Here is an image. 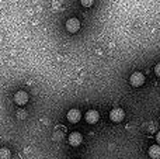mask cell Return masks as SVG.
I'll return each mask as SVG.
<instances>
[{"label":"cell","mask_w":160,"mask_h":159,"mask_svg":"<svg viewBox=\"0 0 160 159\" xmlns=\"http://www.w3.org/2000/svg\"><path fill=\"white\" fill-rule=\"evenodd\" d=\"M129 83H131V86H133V87L142 86V85L145 83V76H143V73H141V72H133L132 75L129 76Z\"/></svg>","instance_id":"cell-1"},{"label":"cell","mask_w":160,"mask_h":159,"mask_svg":"<svg viewBox=\"0 0 160 159\" xmlns=\"http://www.w3.org/2000/svg\"><path fill=\"white\" fill-rule=\"evenodd\" d=\"M30 100V96H28L27 92L24 90H18V92L14 95V101H16L17 106H25Z\"/></svg>","instance_id":"cell-2"},{"label":"cell","mask_w":160,"mask_h":159,"mask_svg":"<svg viewBox=\"0 0 160 159\" xmlns=\"http://www.w3.org/2000/svg\"><path fill=\"white\" fill-rule=\"evenodd\" d=\"M125 117V113L122 109H119V107H117V109H112L110 111V120L112 121V123H121L122 120H124Z\"/></svg>","instance_id":"cell-3"},{"label":"cell","mask_w":160,"mask_h":159,"mask_svg":"<svg viewBox=\"0 0 160 159\" xmlns=\"http://www.w3.org/2000/svg\"><path fill=\"white\" fill-rule=\"evenodd\" d=\"M65 27H66V30L69 31V33L75 34V33H78V31L80 30V21L78 18H75V17H72V18H69L66 21Z\"/></svg>","instance_id":"cell-4"},{"label":"cell","mask_w":160,"mask_h":159,"mask_svg":"<svg viewBox=\"0 0 160 159\" xmlns=\"http://www.w3.org/2000/svg\"><path fill=\"white\" fill-rule=\"evenodd\" d=\"M66 118H68L69 123L76 124V123H79L80 118H82V113H80L78 109H70L69 111H68V114H66Z\"/></svg>","instance_id":"cell-5"},{"label":"cell","mask_w":160,"mask_h":159,"mask_svg":"<svg viewBox=\"0 0 160 159\" xmlns=\"http://www.w3.org/2000/svg\"><path fill=\"white\" fill-rule=\"evenodd\" d=\"M68 141H69V144L72 146H79L80 144L83 142V137H82V134H80V132L75 131V132H72V134L69 135Z\"/></svg>","instance_id":"cell-6"},{"label":"cell","mask_w":160,"mask_h":159,"mask_svg":"<svg viewBox=\"0 0 160 159\" xmlns=\"http://www.w3.org/2000/svg\"><path fill=\"white\" fill-rule=\"evenodd\" d=\"M98 120H100V113L97 110H88L86 113V121L88 124H97Z\"/></svg>","instance_id":"cell-7"},{"label":"cell","mask_w":160,"mask_h":159,"mask_svg":"<svg viewBox=\"0 0 160 159\" xmlns=\"http://www.w3.org/2000/svg\"><path fill=\"white\" fill-rule=\"evenodd\" d=\"M149 156L152 159H160V145H152L149 146V151H148Z\"/></svg>","instance_id":"cell-8"},{"label":"cell","mask_w":160,"mask_h":159,"mask_svg":"<svg viewBox=\"0 0 160 159\" xmlns=\"http://www.w3.org/2000/svg\"><path fill=\"white\" fill-rule=\"evenodd\" d=\"M11 152L8 148H0V159H10Z\"/></svg>","instance_id":"cell-9"},{"label":"cell","mask_w":160,"mask_h":159,"mask_svg":"<svg viewBox=\"0 0 160 159\" xmlns=\"http://www.w3.org/2000/svg\"><path fill=\"white\" fill-rule=\"evenodd\" d=\"M83 7H91L94 4V0H80Z\"/></svg>","instance_id":"cell-10"},{"label":"cell","mask_w":160,"mask_h":159,"mask_svg":"<svg viewBox=\"0 0 160 159\" xmlns=\"http://www.w3.org/2000/svg\"><path fill=\"white\" fill-rule=\"evenodd\" d=\"M155 73H156V76H159L160 78V62L155 66Z\"/></svg>","instance_id":"cell-11"},{"label":"cell","mask_w":160,"mask_h":159,"mask_svg":"<svg viewBox=\"0 0 160 159\" xmlns=\"http://www.w3.org/2000/svg\"><path fill=\"white\" fill-rule=\"evenodd\" d=\"M156 141H158V144L160 145V131L158 132V134H156Z\"/></svg>","instance_id":"cell-12"}]
</instances>
